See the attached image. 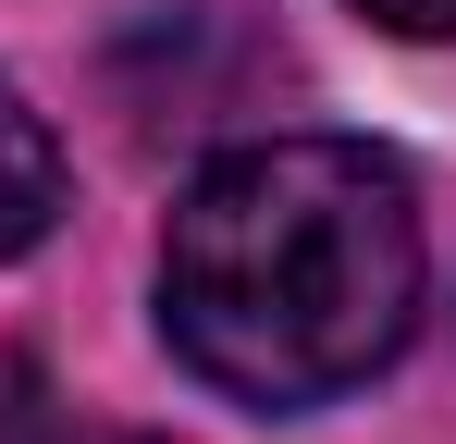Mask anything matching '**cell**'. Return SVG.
Masks as SVG:
<instances>
[{
  "mask_svg": "<svg viewBox=\"0 0 456 444\" xmlns=\"http://www.w3.org/2000/svg\"><path fill=\"white\" fill-rule=\"evenodd\" d=\"M419 321L407 173L346 136H259L185 185L160 234V333L210 395L284 420L358 395Z\"/></svg>",
  "mask_w": 456,
  "mask_h": 444,
  "instance_id": "obj_1",
  "label": "cell"
},
{
  "mask_svg": "<svg viewBox=\"0 0 456 444\" xmlns=\"http://www.w3.org/2000/svg\"><path fill=\"white\" fill-rule=\"evenodd\" d=\"M62 222V136L25 111V86L0 74V259H25Z\"/></svg>",
  "mask_w": 456,
  "mask_h": 444,
  "instance_id": "obj_2",
  "label": "cell"
},
{
  "mask_svg": "<svg viewBox=\"0 0 456 444\" xmlns=\"http://www.w3.org/2000/svg\"><path fill=\"white\" fill-rule=\"evenodd\" d=\"M0 444H62V407L25 358H0Z\"/></svg>",
  "mask_w": 456,
  "mask_h": 444,
  "instance_id": "obj_3",
  "label": "cell"
},
{
  "mask_svg": "<svg viewBox=\"0 0 456 444\" xmlns=\"http://www.w3.org/2000/svg\"><path fill=\"white\" fill-rule=\"evenodd\" d=\"M370 25H395V37H456V0H358Z\"/></svg>",
  "mask_w": 456,
  "mask_h": 444,
  "instance_id": "obj_4",
  "label": "cell"
}]
</instances>
